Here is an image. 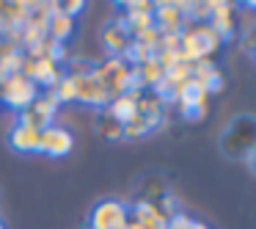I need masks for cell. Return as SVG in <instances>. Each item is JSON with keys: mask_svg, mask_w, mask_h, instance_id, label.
<instances>
[{"mask_svg": "<svg viewBox=\"0 0 256 229\" xmlns=\"http://www.w3.org/2000/svg\"><path fill=\"white\" fill-rule=\"evenodd\" d=\"M162 105H166V102L157 100L154 94H149V97L140 94L138 113H135V116L124 124V138H144V135L154 133V130L162 124V116H166Z\"/></svg>", "mask_w": 256, "mask_h": 229, "instance_id": "obj_3", "label": "cell"}, {"mask_svg": "<svg viewBox=\"0 0 256 229\" xmlns=\"http://www.w3.org/2000/svg\"><path fill=\"white\" fill-rule=\"evenodd\" d=\"M152 17H154V28L160 31L162 36L182 34V31L188 28V20H184L179 3H171V0H166V3H154Z\"/></svg>", "mask_w": 256, "mask_h": 229, "instance_id": "obj_11", "label": "cell"}, {"mask_svg": "<svg viewBox=\"0 0 256 229\" xmlns=\"http://www.w3.org/2000/svg\"><path fill=\"white\" fill-rule=\"evenodd\" d=\"M52 94L58 97V102H74V80H72V75H64L61 80H58V86L52 89Z\"/></svg>", "mask_w": 256, "mask_h": 229, "instance_id": "obj_21", "label": "cell"}, {"mask_svg": "<svg viewBox=\"0 0 256 229\" xmlns=\"http://www.w3.org/2000/svg\"><path fill=\"white\" fill-rule=\"evenodd\" d=\"M130 223V207L118 199H105L94 204L88 215V229H127Z\"/></svg>", "mask_w": 256, "mask_h": 229, "instance_id": "obj_7", "label": "cell"}, {"mask_svg": "<svg viewBox=\"0 0 256 229\" xmlns=\"http://www.w3.org/2000/svg\"><path fill=\"white\" fill-rule=\"evenodd\" d=\"M74 31V17H66V14L61 12V9H56V12L50 14V25H47V36H50L52 42H58V45H64V42L72 36Z\"/></svg>", "mask_w": 256, "mask_h": 229, "instance_id": "obj_17", "label": "cell"}, {"mask_svg": "<svg viewBox=\"0 0 256 229\" xmlns=\"http://www.w3.org/2000/svg\"><path fill=\"white\" fill-rule=\"evenodd\" d=\"M39 141H42V130L25 127V124H14L12 133H8V144H12L17 152H22V155L39 152Z\"/></svg>", "mask_w": 256, "mask_h": 229, "instance_id": "obj_15", "label": "cell"}, {"mask_svg": "<svg viewBox=\"0 0 256 229\" xmlns=\"http://www.w3.org/2000/svg\"><path fill=\"white\" fill-rule=\"evenodd\" d=\"M248 166H250V171L256 174V149H254V152H250V155H248Z\"/></svg>", "mask_w": 256, "mask_h": 229, "instance_id": "obj_25", "label": "cell"}, {"mask_svg": "<svg viewBox=\"0 0 256 229\" xmlns=\"http://www.w3.org/2000/svg\"><path fill=\"white\" fill-rule=\"evenodd\" d=\"M124 9H127V12H154V3H146V0H130V3H124Z\"/></svg>", "mask_w": 256, "mask_h": 229, "instance_id": "obj_24", "label": "cell"}, {"mask_svg": "<svg viewBox=\"0 0 256 229\" xmlns=\"http://www.w3.org/2000/svg\"><path fill=\"white\" fill-rule=\"evenodd\" d=\"M58 111H61L58 97L52 94V91H42L34 105L20 113L17 124H25V127H34V130H44V127H50V124H56Z\"/></svg>", "mask_w": 256, "mask_h": 229, "instance_id": "obj_6", "label": "cell"}, {"mask_svg": "<svg viewBox=\"0 0 256 229\" xmlns=\"http://www.w3.org/2000/svg\"><path fill=\"white\" fill-rule=\"evenodd\" d=\"M0 229H6V223H3V218H0Z\"/></svg>", "mask_w": 256, "mask_h": 229, "instance_id": "obj_27", "label": "cell"}, {"mask_svg": "<svg viewBox=\"0 0 256 229\" xmlns=\"http://www.w3.org/2000/svg\"><path fill=\"white\" fill-rule=\"evenodd\" d=\"M138 100H140V94H135V91H127V94H122V97H116V100H110V105H108L105 111L110 113V116L116 119L118 124H127L130 119L138 113Z\"/></svg>", "mask_w": 256, "mask_h": 229, "instance_id": "obj_16", "label": "cell"}, {"mask_svg": "<svg viewBox=\"0 0 256 229\" xmlns=\"http://www.w3.org/2000/svg\"><path fill=\"white\" fill-rule=\"evenodd\" d=\"M210 25L223 42H232L234 34H237V14H234V6L226 3V0H212V17Z\"/></svg>", "mask_w": 256, "mask_h": 229, "instance_id": "obj_12", "label": "cell"}, {"mask_svg": "<svg viewBox=\"0 0 256 229\" xmlns=\"http://www.w3.org/2000/svg\"><path fill=\"white\" fill-rule=\"evenodd\" d=\"M39 94H42L39 86L30 78H25L22 72L8 75V78L0 80V102L6 108H12V111H17V113H22L25 108L34 105Z\"/></svg>", "mask_w": 256, "mask_h": 229, "instance_id": "obj_4", "label": "cell"}, {"mask_svg": "<svg viewBox=\"0 0 256 229\" xmlns=\"http://www.w3.org/2000/svg\"><path fill=\"white\" fill-rule=\"evenodd\" d=\"M22 75L30 78L36 86H44L47 91H52L58 86V80H61L66 72H64L61 64H56L52 58H30V56H25Z\"/></svg>", "mask_w": 256, "mask_h": 229, "instance_id": "obj_8", "label": "cell"}, {"mask_svg": "<svg viewBox=\"0 0 256 229\" xmlns=\"http://www.w3.org/2000/svg\"><path fill=\"white\" fill-rule=\"evenodd\" d=\"M122 23L127 25V31H130V36H138V34H144V31H149V28H154V17H152V12H127L122 17Z\"/></svg>", "mask_w": 256, "mask_h": 229, "instance_id": "obj_19", "label": "cell"}, {"mask_svg": "<svg viewBox=\"0 0 256 229\" xmlns=\"http://www.w3.org/2000/svg\"><path fill=\"white\" fill-rule=\"evenodd\" d=\"M193 226V218L184 215V212H176V215L168 221V229H190Z\"/></svg>", "mask_w": 256, "mask_h": 229, "instance_id": "obj_23", "label": "cell"}, {"mask_svg": "<svg viewBox=\"0 0 256 229\" xmlns=\"http://www.w3.org/2000/svg\"><path fill=\"white\" fill-rule=\"evenodd\" d=\"M254 58H256V45H254Z\"/></svg>", "mask_w": 256, "mask_h": 229, "instance_id": "obj_28", "label": "cell"}, {"mask_svg": "<svg viewBox=\"0 0 256 229\" xmlns=\"http://www.w3.org/2000/svg\"><path fill=\"white\" fill-rule=\"evenodd\" d=\"M220 149L232 160H248V155L256 149V116H234L220 135Z\"/></svg>", "mask_w": 256, "mask_h": 229, "instance_id": "obj_1", "label": "cell"}, {"mask_svg": "<svg viewBox=\"0 0 256 229\" xmlns=\"http://www.w3.org/2000/svg\"><path fill=\"white\" fill-rule=\"evenodd\" d=\"M130 221L138 229H168V218L162 215L160 207L149 199L135 201V204L130 207Z\"/></svg>", "mask_w": 256, "mask_h": 229, "instance_id": "obj_13", "label": "cell"}, {"mask_svg": "<svg viewBox=\"0 0 256 229\" xmlns=\"http://www.w3.org/2000/svg\"><path fill=\"white\" fill-rule=\"evenodd\" d=\"M72 80H74V102H83L88 108H102V111L110 105V97H108L105 86L96 80L94 72L72 75Z\"/></svg>", "mask_w": 256, "mask_h": 229, "instance_id": "obj_9", "label": "cell"}, {"mask_svg": "<svg viewBox=\"0 0 256 229\" xmlns=\"http://www.w3.org/2000/svg\"><path fill=\"white\" fill-rule=\"evenodd\" d=\"M135 72H138L140 86H144V89H154V86L160 83L162 78H166V69H162V64L157 61V58H149L146 64L135 67Z\"/></svg>", "mask_w": 256, "mask_h": 229, "instance_id": "obj_18", "label": "cell"}, {"mask_svg": "<svg viewBox=\"0 0 256 229\" xmlns=\"http://www.w3.org/2000/svg\"><path fill=\"white\" fill-rule=\"evenodd\" d=\"M223 39L210 28V25H190L182 31V42H179V56L184 64L196 61H210L212 53H218Z\"/></svg>", "mask_w": 256, "mask_h": 229, "instance_id": "obj_2", "label": "cell"}, {"mask_svg": "<svg viewBox=\"0 0 256 229\" xmlns=\"http://www.w3.org/2000/svg\"><path fill=\"white\" fill-rule=\"evenodd\" d=\"M96 130H100V135H105L108 141H118V138H124V124H118L108 111H102V113H100V119H96Z\"/></svg>", "mask_w": 256, "mask_h": 229, "instance_id": "obj_20", "label": "cell"}, {"mask_svg": "<svg viewBox=\"0 0 256 229\" xmlns=\"http://www.w3.org/2000/svg\"><path fill=\"white\" fill-rule=\"evenodd\" d=\"M74 146V135L72 130L61 127V124H50L42 130V141H39V152L47 157H66Z\"/></svg>", "mask_w": 256, "mask_h": 229, "instance_id": "obj_10", "label": "cell"}, {"mask_svg": "<svg viewBox=\"0 0 256 229\" xmlns=\"http://www.w3.org/2000/svg\"><path fill=\"white\" fill-rule=\"evenodd\" d=\"M91 72H94L96 80L105 86V91H108V97H110V100H116V97H122V94H127V91H130L132 67H130L124 58H108V61L91 67Z\"/></svg>", "mask_w": 256, "mask_h": 229, "instance_id": "obj_5", "label": "cell"}, {"mask_svg": "<svg viewBox=\"0 0 256 229\" xmlns=\"http://www.w3.org/2000/svg\"><path fill=\"white\" fill-rule=\"evenodd\" d=\"M58 9H61L66 17H78V14L86 9V3L83 0H66V3H58Z\"/></svg>", "mask_w": 256, "mask_h": 229, "instance_id": "obj_22", "label": "cell"}, {"mask_svg": "<svg viewBox=\"0 0 256 229\" xmlns=\"http://www.w3.org/2000/svg\"><path fill=\"white\" fill-rule=\"evenodd\" d=\"M102 45H105V50L110 53L113 58H124V53L132 45V36H130L127 25H124L122 20H110V23L102 28Z\"/></svg>", "mask_w": 256, "mask_h": 229, "instance_id": "obj_14", "label": "cell"}, {"mask_svg": "<svg viewBox=\"0 0 256 229\" xmlns=\"http://www.w3.org/2000/svg\"><path fill=\"white\" fill-rule=\"evenodd\" d=\"M190 229H212V226H210V223H204V221H193V226H190Z\"/></svg>", "mask_w": 256, "mask_h": 229, "instance_id": "obj_26", "label": "cell"}]
</instances>
